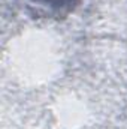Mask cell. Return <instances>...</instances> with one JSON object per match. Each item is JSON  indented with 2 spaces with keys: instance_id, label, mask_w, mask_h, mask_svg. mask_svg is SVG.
Returning a JSON list of instances; mask_svg holds the SVG:
<instances>
[{
  "instance_id": "6da1fadb",
  "label": "cell",
  "mask_w": 127,
  "mask_h": 129,
  "mask_svg": "<svg viewBox=\"0 0 127 129\" xmlns=\"http://www.w3.org/2000/svg\"><path fill=\"white\" fill-rule=\"evenodd\" d=\"M36 5H40L43 8H48L57 14H67L73 9L78 0H30Z\"/></svg>"
}]
</instances>
